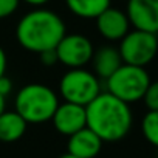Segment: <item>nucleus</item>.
<instances>
[{
	"mask_svg": "<svg viewBox=\"0 0 158 158\" xmlns=\"http://www.w3.org/2000/svg\"><path fill=\"white\" fill-rule=\"evenodd\" d=\"M85 118L87 127L107 143L126 138L133 123L130 104L118 99L109 92L99 93L89 106H85Z\"/></svg>",
	"mask_w": 158,
	"mask_h": 158,
	"instance_id": "f257e3e1",
	"label": "nucleus"
},
{
	"mask_svg": "<svg viewBox=\"0 0 158 158\" xmlns=\"http://www.w3.org/2000/svg\"><path fill=\"white\" fill-rule=\"evenodd\" d=\"M67 34L65 23L54 11L36 8L27 13L16 27V39L30 53L54 50Z\"/></svg>",
	"mask_w": 158,
	"mask_h": 158,
	"instance_id": "f03ea898",
	"label": "nucleus"
},
{
	"mask_svg": "<svg viewBox=\"0 0 158 158\" xmlns=\"http://www.w3.org/2000/svg\"><path fill=\"white\" fill-rule=\"evenodd\" d=\"M16 112L28 124H42L51 119L59 99L57 95L44 84H28L19 90L16 101Z\"/></svg>",
	"mask_w": 158,
	"mask_h": 158,
	"instance_id": "7ed1b4c3",
	"label": "nucleus"
},
{
	"mask_svg": "<svg viewBox=\"0 0 158 158\" xmlns=\"http://www.w3.org/2000/svg\"><path fill=\"white\" fill-rule=\"evenodd\" d=\"M149 84L150 77L144 67L123 64L107 79V92L118 99L132 104L143 99Z\"/></svg>",
	"mask_w": 158,
	"mask_h": 158,
	"instance_id": "20e7f679",
	"label": "nucleus"
},
{
	"mask_svg": "<svg viewBox=\"0 0 158 158\" xmlns=\"http://www.w3.org/2000/svg\"><path fill=\"white\" fill-rule=\"evenodd\" d=\"M59 90L67 102L85 107L101 93L99 77L84 68H70L60 79Z\"/></svg>",
	"mask_w": 158,
	"mask_h": 158,
	"instance_id": "39448f33",
	"label": "nucleus"
},
{
	"mask_svg": "<svg viewBox=\"0 0 158 158\" xmlns=\"http://www.w3.org/2000/svg\"><path fill=\"white\" fill-rule=\"evenodd\" d=\"M118 50L124 64L146 67L155 59L158 53V37L155 33L135 28L121 39Z\"/></svg>",
	"mask_w": 158,
	"mask_h": 158,
	"instance_id": "423d86ee",
	"label": "nucleus"
},
{
	"mask_svg": "<svg viewBox=\"0 0 158 158\" xmlns=\"http://www.w3.org/2000/svg\"><path fill=\"white\" fill-rule=\"evenodd\" d=\"M93 44L84 34H65L56 47L57 59L68 68H82L92 60Z\"/></svg>",
	"mask_w": 158,
	"mask_h": 158,
	"instance_id": "0eeeda50",
	"label": "nucleus"
},
{
	"mask_svg": "<svg viewBox=\"0 0 158 158\" xmlns=\"http://www.w3.org/2000/svg\"><path fill=\"white\" fill-rule=\"evenodd\" d=\"M126 14L136 30L158 34V0H129Z\"/></svg>",
	"mask_w": 158,
	"mask_h": 158,
	"instance_id": "6e6552de",
	"label": "nucleus"
},
{
	"mask_svg": "<svg viewBox=\"0 0 158 158\" xmlns=\"http://www.w3.org/2000/svg\"><path fill=\"white\" fill-rule=\"evenodd\" d=\"M51 121H53L54 129L59 133L70 136L87 126L85 107L65 101L57 106L54 115L51 116Z\"/></svg>",
	"mask_w": 158,
	"mask_h": 158,
	"instance_id": "1a4fd4ad",
	"label": "nucleus"
},
{
	"mask_svg": "<svg viewBox=\"0 0 158 158\" xmlns=\"http://www.w3.org/2000/svg\"><path fill=\"white\" fill-rule=\"evenodd\" d=\"M96 28L107 40H121L130 28L129 17L124 11L109 6L96 17Z\"/></svg>",
	"mask_w": 158,
	"mask_h": 158,
	"instance_id": "9d476101",
	"label": "nucleus"
},
{
	"mask_svg": "<svg viewBox=\"0 0 158 158\" xmlns=\"http://www.w3.org/2000/svg\"><path fill=\"white\" fill-rule=\"evenodd\" d=\"M102 139L87 126L68 136L67 153L79 158H95L102 149Z\"/></svg>",
	"mask_w": 158,
	"mask_h": 158,
	"instance_id": "9b49d317",
	"label": "nucleus"
},
{
	"mask_svg": "<svg viewBox=\"0 0 158 158\" xmlns=\"http://www.w3.org/2000/svg\"><path fill=\"white\" fill-rule=\"evenodd\" d=\"M90 62L93 64L95 74L101 79H106V81L124 64L121 59L119 50L110 45H104L98 51H93Z\"/></svg>",
	"mask_w": 158,
	"mask_h": 158,
	"instance_id": "f8f14e48",
	"label": "nucleus"
},
{
	"mask_svg": "<svg viewBox=\"0 0 158 158\" xmlns=\"http://www.w3.org/2000/svg\"><path fill=\"white\" fill-rule=\"evenodd\" d=\"M28 123L14 110L3 112L0 115V141L2 143H14L20 139L27 132Z\"/></svg>",
	"mask_w": 158,
	"mask_h": 158,
	"instance_id": "ddd939ff",
	"label": "nucleus"
},
{
	"mask_svg": "<svg viewBox=\"0 0 158 158\" xmlns=\"http://www.w3.org/2000/svg\"><path fill=\"white\" fill-rule=\"evenodd\" d=\"M65 5L81 19H96L110 6V0H65Z\"/></svg>",
	"mask_w": 158,
	"mask_h": 158,
	"instance_id": "4468645a",
	"label": "nucleus"
},
{
	"mask_svg": "<svg viewBox=\"0 0 158 158\" xmlns=\"http://www.w3.org/2000/svg\"><path fill=\"white\" fill-rule=\"evenodd\" d=\"M141 130L144 138L155 147H158V110H149L143 121H141Z\"/></svg>",
	"mask_w": 158,
	"mask_h": 158,
	"instance_id": "2eb2a0df",
	"label": "nucleus"
},
{
	"mask_svg": "<svg viewBox=\"0 0 158 158\" xmlns=\"http://www.w3.org/2000/svg\"><path fill=\"white\" fill-rule=\"evenodd\" d=\"M143 101L149 110H158V81L149 84V87L143 96Z\"/></svg>",
	"mask_w": 158,
	"mask_h": 158,
	"instance_id": "dca6fc26",
	"label": "nucleus"
},
{
	"mask_svg": "<svg viewBox=\"0 0 158 158\" xmlns=\"http://www.w3.org/2000/svg\"><path fill=\"white\" fill-rule=\"evenodd\" d=\"M20 0H0V19L13 16L19 8Z\"/></svg>",
	"mask_w": 158,
	"mask_h": 158,
	"instance_id": "f3484780",
	"label": "nucleus"
},
{
	"mask_svg": "<svg viewBox=\"0 0 158 158\" xmlns=\"http://www.w3.org/2000/svg\"><path fill=\"white\" fill-rule=\"evenodd\" d=\"M39 57H40V62H42L44 65H48V67H51V65H54V64L59 62L56 48H54V50H47V51L39 53Z\"/></svg>",
	"mask_w": 158,
	"mask_h": 158,
	"instance_id": "a211bd4d",
	"label": "nucleus"
},
{
	"mask_svg": "<svg viewBox=\"0 0 158 158\" xmlns=\"http://www.w3.org/2000/svg\"><path fill=\"white\" fill-rule=\"evenodd\" d=\"M13 90V81L6 76L3 74L2 77H0V93H2L3 96H8Z\"/></svg>",
	"mask_w": 158,
	"mask_h": 158,
	"instance_id": "6ab92c4d",
	"label": "nucleus"
},
{
	"mask_svg": "<svg viewBox=\"0 0 158 158\" xmlns=\"http://www.w3.org/2000/svg\"><path fill=\"white\" fill-rule=\"evenodd\" d=\"M6 62H8L6 53H5V50L2 47H0V77H2L5 74V71H6Z\"/></svg>",
	"mask_w": 158,
	"mask_h": 158,
	"instance_id": "aec40b11",
	"label": "nucleus"
},
{
	"mask_svg": "<svg viewBox=\"0 0 158 158\" xmlns=\"http://www.w3.org/2000/svg\"><path fill=\"white\" fill-rule=\"evenodd\" d=\"M25 3H28V5H31V6H44L45 3H48L50 0H23Z\"/></svg>",
	"mask_w": 158,
	"mask_h": 158,
	"instance_id": "412c9836",
	"label": "nucleus"
},
{
	"mask_svg": "<svg viewBox=\"0 0 158 158\" xmlns=\"http://www.w3.org/2000/svg\"><path fill=\"white\" fill-rule=\"evenodd\" d=\"M5 98L6 96H3L2 93H0V115L6 110V101H5Z\"/></svg>",
	"mask_w": 158,
	"mask_h": 158,
	"instance_id": "4be33fe9",
	"label": "nucleus"
},
{
	"mask_svg": "<svg viewBox=\"0 0 158 158\" xmlns=\"http://www.w3.org/2000/svg\"><path fill=\"white\" fill-rule=\"evenodd\" d=\"M59 158H79V156H74V155H70V153H65V155H60Z\"/></svg>",
	"mask_w": 158,
	"mask_h": 158,
	"instance_id": "5701e85b",
	"label": "nucleus"
}]
</instances>
